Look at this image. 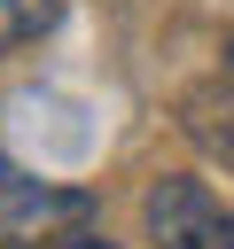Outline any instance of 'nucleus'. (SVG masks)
I'll list each match as a JSON object with an SVG mask.
<instances>
[{
    "mask_svg": "<svg viewBox=\"0 0 234 249\" xmlns=\"http://www.w3.org/2000/svg\"><path fill=\"white\" fill-rule=\"evenodd\" d=\"M140 226L156 249H234V218L203 179H156L140 195Z\"/></svg>",
    "mask_w": 234,
    "mask_h": 249,
    "instance_id": "f03ea898",
    "label": "nucleus"
},
{
    "mask_svg": "<svg viewBox=\"0 0 234 249\" xmlns=\"http://www.w3.org/2000/svg\"><path fill=\"white\" fill-rule=\"evenodd\" d=\"M47 31H55V0H0V54L31 47Z\"/></svg>",
    "mask_w": 234,
    "mask_h": 249,
    "instance_id": "7ed1b4c3",
    "label": "nucleus"
},
{
    "mask_svg": "<svg viewBox=\"0 0 234 249\" xmlns=\"http://www.w3.org/2000/svg\"><path fill=\"white\" fill-rule=\"evenodd\" d=\"M86 218H94V195H86V187H47V179H31V171H16V163L0 156V241H8V249L78 233Z\"/></svg>",
    "mask_w": 234,
    "mask_h": 249,
    "instance_id": "f257e3e1",
    "label": "nucleus"
},
{
    "mask_svg": "<svg viewBox=\"0 0 234 249\" xmlns=\"http://www.w3.org/2000/svg\"><path fill=\"white\" fill-rule=\"evenodd\" d=\"M31 249H117V241H101V233H86V226H78V233H55V241H31Z\"/></svg>",
    "mask_w": 234,
    "mask_h": 249,
    "instance_id": "20e7f679",
    "label": "nucleus"
}]
</instances>
